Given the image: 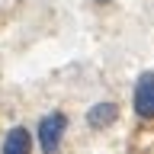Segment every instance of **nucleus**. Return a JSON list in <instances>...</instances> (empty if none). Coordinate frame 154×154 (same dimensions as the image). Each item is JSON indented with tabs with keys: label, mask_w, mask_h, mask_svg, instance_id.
Instances as JSON below:
<instances>
[{
	"label": "nucleus",
	"mask_w": 154,
	"mask_h": 154,
	"mask_svg": "<svg viewBox=\"0 0 154 154\" xmlns=\"http://www.w3.org/2000/svg\"><path fill=\"white\" fill-rule=\"evenodd\" d=\"M64 128H67V116L64 112L42 116V122H38V148H42V154H55L61 148Z\"/></svg>",
	"instance_id": "obj_1"
},
{
	"label": "nucleus",
	"mask_w": 154,
	"mask_h": 154,
	"mask_svg": "<svg viewBox=\"0 0 154 154\" xmlns=\"http://www.w3.org/2000/svg\"><path fill=\"white\" fill-rule=\"evenodd\" d=\"M132 106H135V116H141V119H154V71H144V74L135 80Z\"/></svg>",
	"instance_id": "obj_2"
},
{
	"label": "nucleus",
	"mask_w": 154,
	"mask_h": 154,
	"mask_svg": "<svg viewBox=\"0 0 154 154\" xmlns=\"http://www.w3.org/2000/svg\"><path fill=\"white\" fill-rule=\"evenodd\" d=\"M116 116H119V106L109 103V100H103V103H93L87 109V122L93 125V128H106V125L116 122Z\"/></svg>",
	"instance_id": "obj_3"
},
{
	"label": "nucleus",
	"mask_w": 154,
	"mask_h": 154,
	"mask_svg": "<svg viewBox=\"0 0 154 154\" xmlns=\"http://www.w3.org/2000/svg\"><path fill=\"white\" fill-rule=\"evenodd\" d=\"M29 151H32V135L23 125L10 128L7 138H3V154H29Z\"/></svg>",
	"instance_id": "obj_4"
},
{
	"label": "nucleus",
	"mask_w": 154,
	"mask_h": 154,
	"mask_svg": "<svg viewBox=\"0 0 154 154\" xmlns=\"http://www.w3.org/2000/svg\"><path fill=\"white\" fill-rule=\"evenodd\" d=\"M93 3H109V0H93Z\"/></svg>",
	"instance_id": "obj_5"
}]
</instances>
